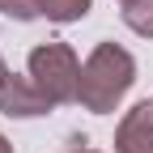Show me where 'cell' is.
Instances as JSON below:
<instances>
[{"label": "cell", "mask_w": 153, "mask_h": 153, "mask_svg": "<svg viewBox=\"0 0 153 153\" xmlns=\"http://www.w3.org/2000/svg\"><path fill=\"white\" fill-rule=\"evenodd\" d=\"M132 85H136V55L119 43H98L81 64L76 102L89 115H115V106L128 98Z\"/></svg>", "instance_id": "6da1fadb"}, {"label": "cell", "mask_w": 153, "mask_h": 153, "mask_svg": "<svg viewBox=\"0 0 153 153\" xmlns=\"http://www.w3.org/2000/svg\"><path fill=\"white\" fill-rule=\"evenodd\" d=\"M26 72L34 76V85L47 94L55 106L76 102V89H81V60L68 43H38L26 60Z\"/></svg>", "instance_id": "7a4b0ae2"}, {"label": "cell", "mask_w": 153, "mask_h": 153, "mask_svg": "<svg viewBox=\"0 0 153 153\" xmlns=\"http://www.w3.org/2000/svg\"><path fill=\"white\" fill-rule=\"evenodd\" d=\"M51 111H55V102L34 85L30 72L26 76L9 72V81L0 85V115H9V119H43V115H51Z\"/></svg>", "instance_id": "3957f363"}, {"label": "cell", "mask_w": 153, "mask_h": 153, "mask_svg": "<svg viewBox=\"0 0 153 153\" xmlns=\"http://www.w3.org/2000/svg\"><path fill=\"white\" fill-rule=\"evenodd\" d=\"M115 153H153V102H136L123 111L115 128Z\"/></svg>", "instance_id": "277c9868"}, {"label": "cell", "mask_w": 153, "mask_h": 153, "mask_svg": "<svg viewBox=\"0 0 153 153\" xmlns=\"http://www.w3.org/2000/svg\"><path fill=\"white\" fill-rule=\"evenodd\" d=\"M89 9H94V0H38V17H47L55 26L81 22V17H89Z\"/></svg>", "instance_id": "5b68a950"}, {"label": "cell", "mask_w": 153, "mask_h": 153, "mask_svg": "<svg viewBox=\"0 0 153 153\" xmlns=\"http://www.w3.org/2000/svg\"><path fill=\"white\" fill-rule=\"evenodd\" d=\"M119 17L132 34L140 38H153V0H123L119 4Z\"/></svg>", "instance_id": "8992f818"}, {"label": "cell", "mask_w": 153, "mask_h": 153, "mask_svg": "<svg viewBox=\"0 0 153 153\" xmlns=\"http://www.w3.org/2000/svg\"><path fill=\"white\" fill-rule=\"evenodd\" d=\"M0 17H13V22H34V17H38V0H0Z\"/></svg>", "instance_id": "52a82bcc"}, {"label": "cell", "mask_w": 153, "mask_h": 153, "mask_svg": "<svg viewBox=\"0 0 153 153\" xmlns=\"http://www.w3.org/2000/svg\"><path fill=\"white\" fill-rule=\"evenodd\" d=\"M0 153H13V140L4 136V132H0Z\"/></svg>", "instance_id": "ba28073f"}, {"label": "cell", "mask_w": 153, "mask_h": 153, "mask_svg": "<svg viewBox=\"0 0 153 153\" xmlns=\"http://www.w3.org/2000/svg\"><path fill=\"white\" fill-rule=\"evenodd\" d=\"M9 81V64H4V55H0V85Z\"/></svg>", "instance_id": "9c48e42d"}, {"label": "cell", "mask_w": 153, "mask_h": 153, "mask_svg": "<svg viewBox=\"0 0 153 153\" xmlns=\"http://www.w3.org/2000/svg\"><path fill=\"white\" fill-rule=\"evenodd\" d=\"M64 153H98V149H64Z\"/></svg>", "instance_id": "30bf717a"}, {"label": "cell", "mask_w": 153, "mask_h": 153, "mask_svg": "<svg viewBox=\"0 0 153 153\" xmlns=\"http://www.w3.org/2000/svg\"><path fill=\"white\" fill-rule=\"evenodd\" d=\"M119 4H123V0H119Z\"/></svg>", "instance_id": "8fae6325"}]
</instances>
